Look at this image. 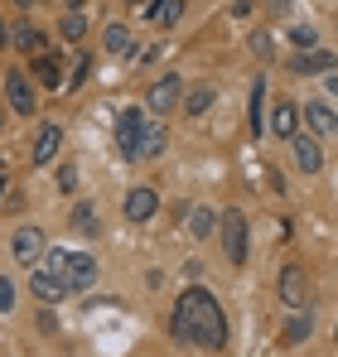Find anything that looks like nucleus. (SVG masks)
Listing matches in <instances>:
<instances>
[{"instance_id": "nucleus-1", "label": "nucleus", "mask_w": 338, "mask_h": 357, "mask_svg": "<svg viewBox=\"0 0 338 357\" xmlns=\"http://www.w3.org/2000/svg\"><path fill=\"white\" fill-rule=\"evenodd\" d=\"M174 338L179 343H193V348H227V314L218 295L213 290H203V285H189L179 304H174Z\"/></svg>"}, {"instance_id": "nucleus-2", "label": "nucleus", "mask_w": 338, "mask_h": 357, "mask_svg": "<svg viewBox=\"0 0 338 357\" xmlns=\"http://www.w3.org/2000/svg\"><path fill=\"white\" fill-rule=\"evenodd\" d=\"M150 112H140V107H126L121 116H116V150H121V160H140V135H145V126H150Z\"/></svg>"}, {"instance_id": "nucleus-3", "label": "nucleus", "mask_w": 338, "mask_h": 357, "mask_svg": "<svg viewBox=\"0 0 338 357\" xmlns=\"http://www.w3.org/2000/svg\"><path fill=\"white\" fill-rule=\"evenodd\" d=\"M218 237H223L227 261H232V266H247V213L227 208L223 218H218Z\"/></svg>"}, {"instance_id": "nucleus-4", "label": "nucleus", "mask_w": 338, "mask_h": 357, "mask_svg": "<svg viewBox=\"0 0 338 357\" xmlns=\"http://www.w3.org/2000/svg\"><path fill=\"white\" fill-rule=\"evenodd\" d=\"M179 102H184V77H179V73H165V77L150 82V92H145V112H150V116H169Z\"/></svg>"}, {"instance_id": "nucleus-5", "label": "nucleus", "mask_w": 338, "mask_h": 357, "mask_svg": "<svg viewBox=\"0 0 338 357\" xmlns=\"http://www.w3.org/2000/svg\"><path fill=\"white\" fill-rule=\"evenodd\" d=\"M5 102H10L15 116H34V82H29V73H20V68L5 73Z\"/></svg>"}, {"instance_id": "nucleus-6", "label": "nucleus", "mask_w": 338, "mask_h": 357, "mask_svg": "<svg viewBox=\"0 0 338 357\" xmlns=\"http://www.w3.org/2000/svg\"><path fill=\"white\" fill-rule=\"evenodd\" d=\"M97 275H102L97 256H82V251H73V256H68V271H63V280H68V290H73V295H87V290L97 285Z\"/></svg>"}, {"instance_id": "nucleus-7", "label": "nucleus", "mask_w": 338, "mask_h": 357, "mask_svg": "<svg viewBox=\"0 0 338 357\" xmlns=\"http://www.w3.org/2000/svg\"><path fill=\"white\" fill-rule=\"evenodd\" d=\"M276 295H281L285 309H304V304H309V275H304V266H285Z\"/></svg>"}, {"instance_id": "nucleus-8", "label": "nucleus", "mask_w": 338, "mask_h": 357, "mask_svg": "<svg viewBox=\"0 0 338 357\" xmlns=\"http://www.w3.org/2000/svg\"><path fill=\"white\" fill-rule=\"evenodd\" d=\"M121 213H126V222H150V218L160 213V193H155L150 183H135V188L126 193V208H121Z\"/></svg>"}, {"instance_id": "nucleus-9", "label": "nucleus", "mask_w": 338, "mask_h": 357, "mask_svg": "<svg viewBox=\"0 0 338 357\" xmlns=\"http://www.w3.org/2000/svg\"><path fill=\"white\" fill-rule=\"evenodd\" d=\"M29 290L39 295V304H58V299H68V280L58 275V271H44V266H34V275H29Z\"/></svg>"}, {"instance_id": "nucleus-10", "label": "nucleus", "mask_w": 338, "mask_h": 357, "mask_svg": "<svg viewBox=\"0 0 338 357\" xmlns=\"http://www.w3.org/2000/svg\"><path fill=\"white\" fill-rule=\"evenodd\" d=\"M300 107L295 102H276L271 112H266V130H276V140H295L300 135Z\"/></svg>"}, {"instance_id": "nucleus-11", "label": "nucleus", "mask_w": 338, "mask_h": 357, "mask_svg": "<svg viewBox=\"0 0 338 357\" xmlns=\"http://www.w3.org/2000/svg\"><path fill=\"white\" fill-rule=\"evenodd\" d=\"M44 251H49V246H44V232H39V227H20V232H15V261L39 266Z\"/></svg>"}, {"instance_id": "nucleus-12", "label": "nucleus", "mask_w": 338, "mask_h": 357, "mask_svg": "<svg viewBox=\"0 0 338 357\" xmlns=\"http://www.w3.org/2000/svg\"><path fill=\"white\" fill-rule=\"evenodd\" d=\"M290 145H295V165H300L304 174H319V169H324V150H319V135H295Z\"/></svg>"}, {"instance_id": "nucleus-13", "label": "nucleus", "mask_w": 338, "mask_h": 357, "mask_svg": "<svg viewBox=\"0 0 338 357\" xmlns=\"http://www.w3.org/2000/svg\"><path fill=\"white\" fill-rule=\"evenodd\" d=\"M290 73H338V59L329 49H304L290 59Z\"/></svg>"}, {"instance_id": "nucleus-14", "label": "nucleus", "mask_w": 338, "mask_h": 357, "mask_svg": "<svg viewBox=\"0 0 338 357\" xmlns=\"http://www.w3.org/2000/svg\"><path fill=\"white\" fill-rule=\"evenodd\" d=\"M34 82H39L44 92L63 87V63H58V54H54V49H49V54H34Z\"/></svg>"}, {"instance_id": "nucleus-15", "label": "nucleus", "mask_w": 338, "mask_h": 357, "mask_svg": "<svg viewBox=\"0 0 338 357\" xmlns=\"http://www.w3.org/2000/svg\"><path fill=\"white\" fill-rule=\"evenodd\" d=\"M309 333H314V309H309V304H304V309H295V319H290V324H285L281 343H285V348H300V343H304V338H309Z\"/></svg>"}, {"instance_id": "nucleus-16", "label": "nucleus", "mask_w": 338, "mask_h": 357, "mask_svg": "<svg viewBox=\"0 0 338 357\" xmlns=\"http://www.w3.org/2000/svg\"><path fill=\"white\" fill-rule=\"evenodd\" d=\"M58 145H63V130H58V126H44V130L34 135V165H39V169L58 160Z\"/></svg>"}, {"instance_id": "nucleus-17", "label": "nucleus", "mask_w": 338, "mask_h": 357, "mask_svg": "<svg viewBox=\"0 0 338 357\" xmlns=\"http://www.w3.org/2000/svg\"><path fill=\"white\" fill-rule=\"evenodd\" d=\"M184 232H189V237H213V232H218V213H213V208H193V213H189V218H184Z\"/></svg>"}, {"instance_id": "nucleus-18", "label": "nucleus", "mask_w": 338, "mask_h": 357, "mask_svg": "<svg viewBox=\"0 0 338 357\" xmlns=\"http://www.w3.org/2000/svg\"><path fill=\"white\" fill-rule=\"evenodd\" d=\"M300 116H304V126L314 130V135H324V130H338V116L324 107V102H309V107H300Z\"/></svg>"}, {"instance_id": "nucleus-19", "label": "nucleus", "mask_w": 338, "mask_h": 357, "mask_svg": "<svg viewBox=\"0 0 338 357\" xmlns=\"http://www.w3.org/2000/svg\"><path fill=\"white\" fill-rule=\"evenodd\" d=\"M247 126H251V135H266V82L261 77L251 82V116H247Z\"/></svg>"}, {"instance_id": "nucleus-20", "label": "nucleus", "mask_w": 338, "mask_h": 357, "mask_svg": "<svg viewBox=\"0 0 338 357\" xmlns=\"http://www.w3.org/2000/svg\"><path fill=\"white\" fill-rule=\"evenodd\" d=\"M10 44H15V49H24V54H49V49H44V29H39V24H20V29L10 34Z\"/></svg>"}, {"instance_id": "nucleus-21", "label": "nucleus", "mask_w": 338, "mask_h": 357, "mask_svg": "<svg viewBox=\"0 0 338 357\" xmlns=\"http://www.w3.org/2000/svg\"><path fill=\"white\" fill-rule=\"evenodd\" d=\"M58 34H63V44H82L87 39V15L82 10H68L63 24H58Z\"/></svg>"}, {"instance_id": "nucleus-22", "label": "nucleus", "mask_w": 338, "mask_h": 357, "mask_svg": "<svg viewBox=\"0 0 338 357\" xmlns=\"http://www.w3.org/2000/svg\"><path fill=\"white\" fill-rule=\"evenodd\" d=\"M165 155V126H145V135H140V160H160Z\"/></svg>"}, {"instance_id": "nucleus-23", "label": "nucleus", "mask_w": 338, "mask_h": 357, "mask_svg": "<svg viewBox=\"0 0 338 357\" xmlns=\"http://www.w3.org/2000/svg\"><path fill=\"white\" fill-rule=\"evenodd\" d=\"M102 44H107V54H116V59H126V54L135 49V44H131V29H126V24H107V39H102Z\"/></svg>"}, {"instance_id": "nucleus-24", "label": "nucleus", "mask_w": 338, "mask_h": 357, "mask_svg": "<svg viewBox=\"0 0 338 357\" xmlns=\"http://www.w3.org/2000/svg\"><path fill=\"white\" fill-rule=\"evenodd\" d=\"M213 102H218V92H213V87H193V92L184 97V112H189V116H203Z\"/></svg>"}, {"instance_id": "nucleus-25", "label": "nucleus", "mask_w": 338, "mask_h": 357, "mask_svg": "<svg viewBox=\"0 0 338 357\" xmlns=\"http://www.w3.org/2000/svg\"><path fill=\"white\" fill-rule=\"evenodd\" d=\"M145 15H150V20H155V24H174V20H179V15H184V0H165V5H150V10H145Z\"/></svg>"}, {"instance_id": "nucleus-26", "label": "nucleus", "mask_w": 338, "mask_h": 357, "mask_svg": "<svg viewBox=\"0 0 338 357\" xmlns=\"http://www.w3.org/2000/svg\"><path fill=\"white\" fill-rule=\"evenodd\" d=\"M73 227H78V232H87V237H97V208H92V203L73 208Z\"/></svg>"}, {"instance_id": "nucleus-27", "label": "nucleus", "mask_w": 338, "mask_h": 357, "mask_svg": "<svg viewBox=\"0 0 338 357\" xmlns=\"http://www.w3.org/2000/svg\"><path fill=\"white\" fill-rule=\"evenodd\" d=\"M68 256H73V251H58V246H49V251L39 256V266H44V271H58V275H63V271H68Z\"/></svg>"}, {"instance_id": "nucleus-28", "label": "nucleus", "mask_w": 338, "mask_h": 357, "mask_svg": "<svg viewBox=\"0 0 338 357\" xmlns=\"http://www.w3.org/2000/svg\"><path fill=\"white\" fill-rule=\"evenodd\" d=\"M87 73H92V59L82 54V59H78V68H73V87H82V82H87Z\"/></svg>"}, {"instance_id": "nucleus-29", "label": "nucleus", "mask_w": 338, "mask_h": 357, "mask_svg": "<svg viewBox=\"0 0 338 357\" xmlns=\"http://www.w3.org/2000/svg\"><path fill=\"white\" fill-rule=\"evenodd\" d=\"M10 304H15V285H10V280H5V275H0V314H5V309H10Z\"/></svg>"}, {"instance_id": "nucleus-30", "label": "nucleus", "mask_w": 338, "mask_h": 357, "mask_svg": "<svg viewBox=\"0 0 338 357\" xmlns=\"http://www.w3.org/2000/svg\"><path fill=\"white\" fill-rule=\"evenodd\" d=\"M58 188H63V193H73V188H78V174H73V169H68V165H63V169H58Z\"/></svg>"}, {"instance_id": "nucleus-31", "label": "nucleus", "mask_w": 338, "mask_h": 357, "mask_svg": "<svg viewBox=\"0 0 338 357\" xmlns=\"http://www.w3.org/2000/svg\"><path fill=\"white\" fill-rule=\"evenodd\" d=\"M314 39H319L314 29H295V44H300V49H314Z\"/></svg>"}, {"instance_id": "nucleus-32", "label": "nucleus", "mask_w": 338, "mask_h": 357, "mask_svg": "<svg viewBox=\"0 0 338 357\" xmlns=\"http://www.w3.org/2000/svg\"><path fill=\"white\" fill-rule=\"evenodd\" d=\"M5 44H10V29H5V20H0V49H5Z\"/></svg>"}, {"instance_id": "nucleus-33", "label": "nucleus", "mask_w": 338, "mask_h": 357, "mask_svg": "<svg viewBox=\"0 0 338 357\" xmlns=\"http://www.w3.org/2000/svg\"><path fill=\"white\" fill-rule=\"evenodd\" d=\"M329 92H334V97H338V73H329Z\"/></svg>"}, {"instance_id": "nucleus-34", "label": "nucleus", "mask_w": 338, "mask_h": 357, "mask_svg": "<svg viewBox=\"0 0 338 357\" xmlns=\"http://www.w3.org/2000/svg\"><path fill=\"white\" fill-rule=\"evenodd\" d=\"M63 5H68V10H82V5H87V0H63Z\"/></svg>"}, {"instance_id": "nucleus-35", "label": "nucleus", "mask_w": 338, "mask_h": 357, "mask_svg": "<svg viewBox=\"0 0 338 357\" xmlns=\"http://www.w3.org/2000/svg\"><path fill=\"white\" fill-rule=\"evenodd\" d=\"M15 5H20V10H34V5H39V0H15Z\"/></svg>"}, {"instance_id": "nucleus-36", "label": "nucleus", "mask_w": 338, "mask_h": 357, "mask_svg": "<svg viewBox=\"0 0 338 357\" xmlns=\"http://www.w3.org/2000/svg\"><path fill=\"white\" fill-rule=\"evenodd\" d=\"M0 126H5V121H0Z\"/></svg>"}]
</instances>
